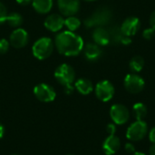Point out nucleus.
Here are the masks:
<instances>
[{
	"label": "nucleus",
	"mask_w": 155,
	"mask_h": 155,
	"mask_svg": "<svg viewBox=\"0 0 155 155\" xmlns=\"http://www.w3.org/2000/svg\"><path fill=\"white\" fill-rule=\"evenodd\" d=\"M54 45L61 54L75 56L83 51L84 45V40L80 35L67 30L61 32L55 36Z\"/></svg>",
	"instance_id": "obj_1"
},
{
	"label": "nucleus",
	"mask_w": 155,
	"mask_h": 155,
	"mask_svg": "<svg viewBox=\"0 0 155 155\" xmlns=\"http://www.w3.org/2000/svg\"><path fill=\"white\" fill-rule=\"evenodd\" d=\"M112 19V11L105 6L96 9L91 16L84 21L87 27H100L110 23Z\"/></svg>",
	"instance_id": "obj_2"
},
{
	"label": "nucleus",
	"mask_w": 155,
	"mask_h": 155,
	"mask_svg": "<svg viewBox=\"0 0 155 155\" xmlns=\"http://www.w3.org/2000/svg\"><path fill=\"white\" fill-rule=\"evenodd\" d=\"M54 43L49 37H41L35 42L32 46V52L35 58L45 60L48 58L54 51Z\"/></svg>",
	"instance_id": "obj_3"
},
{
	"label": "nucleus",
	"mask_w": 155,
	"mask_h": 155,
	"mask_svg": "<svg viewBox=\"0 0 155 155\" xmlns=\"http://www.w3.org/2000/svg\"><path fill=\"white\" fill-rule=\"evenodd\" d=\"M148 134L147 124L143 121H136L133 123L126 131V137L132 142H138L143 140Z\"/></svg>",
	"instance_id": "obj_4"
},
{
	"label": "nucleus",
	"mask_w": 155,
	"mask_h": 155,
	"mask_svg": "<svg viewBox=\"0 0 155 155\" xmlns=\"http://www.w3.org/2000/svg\"><path fill=\"white\" fill-rule=\"evenodd\" d=\"M54 77L62 85L66 86L74 83L75 79V73L71 65L63 64L55 69Z\"/></svg>",
	"instance_id": "obj_5"
},
{
	"label": "nucleus",
	"mask_w": 155,
	"mask_h": 155,
	"mask_svg": "<svg viewBox=\"0 0 155 155\" xmlns=\"http://www.w3.org/2000/svg\"><path fill=\"white\" fill-rule=\"evenodd\" d=\"M124 85L127 92L131 94H139L143 90L145 86V82L142 76L135 73H133L125 76Z\"/></svg>",
	"instance_id": "obj_6"
},
{
	"label": "nucleus",
	"mask_w": 155,
	"mask_h": 155,
	"mask_svg": "<svg viewBox=\"0 0 155 155\" xmlns=\"http://www.w3.org/2000/svg\"><path fill=\"white\" fill-rule=\"evenodd\" d=\"M110 117L113 120L114 124L123 125L129 121L130 112L125 105L115 104L110 109Z\"/></svg>",
	"instance_id": "obj_7"
},
{
	"label": "nucleus",
	"mask_w": 155,
	"mask_h": 155,
	"mask_svg": "<svg viewBox=\"0 0 155 155\" xmlns=\"http://www.w3.org/2000/svg\"><path fill=\"white\" fill-rule=\"evenodd\" d=\"M95 95L102 102L110 101L114 94V86L108 80H103L95 85Z\"/></svg>",
	"instance_id": "obj_8"
},
{
	"label": "nucleus",
	"mask_w": 155,
	"mask_h": 155,
	"mask_svg": "<svg viewBox=\"0 0 155 155\" xmlns=\"http://www.w3.org/2000/svg\"><path fill=\"white\" fill-rule=\"evenodd\" d=\"M34 94L39 101L44 103L53 102L56 96V93L54 89L47 84H37L34 88Z\"/></svg>",
	"instance_id": "obj_9"
},
{
	"label": "nucleus",
	"mask_w": 155,
	"mask_h": 155,
	"mask_svg": "<svg viewBox=\"0 0 155 155\" xmlns=\"http://www.w3.org/2000/svg\"><path fill=\"white\" fill-rule=\"evenodd\" d=\"M140 26H141V23L139 18L135 16H130L127 17L123 22L120 29L123 35L132 37L133 35L137 34V32L140 29Z\"/></svg>",
	"instance_id": "obj_10"
},
{
	"label": "nucleus",
	"mask_w": 155,
	"mask_h": 155,
	"mask_svg": "<svg viewBox=\"0 0 155 155\" xmlns=\"http://www.w3.org/2000/svg\"><path fill=\"white\" fill-rule=\"evenodd\" d=\"M59 11L65 16L74 15L80 9V0H57Z\"/></svg>",
	"instance_id": "obj_11"
},
{
	"label": "nucleus",
	"mask_w": 155,
	"mask_h": 155,
	"mask_svg": "<svg viewBox=\"0 0 155 155\" xmlns=\"http://www.w3.org/2000/svg\"><path fill=\"white\" fill-rule=\"evenodd\" d=\"M29 37L27 32L23 28H16L10 35L9 43L15 48H22L28 43Z\"/></svg>",
	"instance_id": "obj_12"
},
{
	"label": "nucleus",
	"mask_w": 155,
	"mask_h": 155,
	"mask_svg": "<svg viewBox=\"0 0 155 155\" xmlns=\"http://www.w3.org/2000/svg\"><path fill=\"white\" fill-rule=\"evenodd\" d=\"M64 25V19L58 14L49 15L45 20V26L51 32H58Z\"/></svg>",
	"instance_id": "obj_13"
},
{
	"label": "nucleus",
	"mask_w": 155,
	"mask_h": 155,
	"mask_svg": "<svg viewBox=\"0 0 155 155\" xmlns=\"http://www.w3.org/2000/svg\"><path fill=\"white\" fill-rule=\"evenodd\" d=\"M121 147V141L115 134L109 135L103 143V151L106 155L116 153Z\"/></svg>",
	"instance_id": "obj_14"
},
{
	"label": "nucleus",
	"mask_w": 155,
	"mask_h": 155,
	"mask_svg": "<svg viewBox=\"0 0 155 155\" xmlns=\"http://www.w3.org/2000/svg\"><path fill=\"white\" fill-rule=\"evenodd\" d=\"M83 50L85 58L91 62L97 61L102 56L103 54L100 45H98L95 43H88L87 45H84Z\"/></svg>",
	"instance_id": "obj_15"
},
{
	"label": "nucleus",
	"mask_w": 155,
	"mask_h": 155,
	"mask_svg": "<svg viewBox=\"0 0 155 155\" xmlns=\"http://www.w3.org/2000/svg\"><path fill=\"white\" fill-rule=\"evenodd\" d=\"M93 39L95 44L100 46L107 45L111 43L109 31L104 29L103 26L96 27L93 32Z\"/></svg>",
	"instance_id": "obj_16"
},
{
	"label": "nucleus",
	"mask_w": 155,
	"mask_h": 155,
	"mask_svg": "<svg viewBox=\"0 0 155 155\" xmlns=\"http://www.w3.org/2000/svg\"><path fill=\"white\" fill-rule=\"evenodd\" d=\"M34 9L39 14H47L53 7V0H32Z\"/></svg>",
	"instance_id": "obj_17"
},
{
	"label": "nucleus",
	"mask_w": 155,
	"mask_h": 155,
	"mask_svg": "<svg viewBox=\"0 0 155 155\" xmlns=\"http://www.w3.org/2000/svg\"><path fill=\"white\" fill-rule=\"evenodd\" d=\"M74 87L76 88V90L80 94H82L84 95L89 94L94 90V86H93L92 82L90 80L86 79V78H80V79H78L75 82Z\"/></svg>",
	"instance_id": "obj_18"
},
{
	"label": "nucleus",
	"mask_w": 155,
	"mask_h": 155,
	"mask_svg": "<svg viewBox=\"0 0 155 155\" xmlns=\"http://www.w3.org/2000/svg\"><path fill=\"white\" fill-rule=\"evenodd\" d=\"M133 111L136 121H143L146 117L148 112L146 105L143 103H136L135 104H134Z\"/></svg>",
	"instance_id": "obj_19"
},
{
	"label": "nucleus",
	"mask_w": 155,
	"mask_h": 155,
	"mask_svg": "<svg viewBox=\"0 0 155 155\" xmlns=\"http://www.w3.org/2000/svg\"><path fill=\"white\" fill-rule=\"evenodd\" d=\"M143 66H144V60L140 55L134 56L129 63V67H130L131 71L135 74L141 72L143 70Z\"/></svg>",
	"instance_id": "obj_20"
},
{
	"label": "nucleus",
	"mask_w": 155,
	"mask_h": 155,
	"mask_svg": "<svg viewBox=\"0 0 155 155\" xmlns=\"http://www.w3.org/2000/svg\"><path fill=\"white\" fill-rule=\"evenodd\" d=\"M64 25L67 27L68 31L74 32L75 30H77L80 27L81 21L79 18H77L74 15L66 16V18L64 19Z\"/></svg>",
	"instance_id": "obj_21"
},
{
	"label": "nucleus",
	"mask_w": 155,
	"mask_h": 155,
	"mask_svg": "<svg viewBox=\"0 0 155 155\" xmlns=\"http://www.w3.org/2000/svg\"><path fill=\"white\" fill-rule=\"evenodd\" d=\"M5 22L12 27H18L23 23V17L19 13H11L7 15Z\"/></svg>",
	"instance_id": "obj_22"
},
{
	"label": "nucleus",
	"mask_w": 155,
	"mask_h": 155,
	"mask_svg": "<svg viewBox=\"0 0 155 155\" xmlns=\"http://www.w3.org/2000/svg\"><path fill=\"white\" fill-rule=\"evenodd\" d=\"M109 31V35H110V40L111 42H114V44H119L121 43V39L123 36V34L121 32L120 27L118 26H114L112 27Z\"/></svg>",
	"instance_id": "obj_23"
},
{
	"label": "nucleus",
	"mask_w": 155,
	"mask_h": 155,
	"mask_svg": "<svg viewBox=\"0 0 155 155\" xmlns=\"http://www.w3.org/2000/svg\"><path fill=\"white\" fill-rule=\"evenodd\" d=\"M155 35V29H153V27H150V28H146L143 30V36L144 39L146 40H151L154 37Z\"/></svg>",
	"instance_id": "obj_24"
},
{
	"label": "nucleus",
	"mask_w": 155,
	"mask_h": 155,
	"mask_svg": "<svg viewBox=\"0 0 155 155\" xmlns=\"http://www.w3.org/2000/svg\"><path fill=\"white\" fill-rule=\"evenodd\" d=\"M7 15L8 14H7L6 7L5 6V5L3 3L0 2V24H3L5 22Z\"/></svg>",
	"instance_id": "obj_25"
},
{
	"label": "nucleus",
	"mask_w": 155,
	"mask_h": 155,
	"mask_svg": "<svg viewBox=\"0 0 155 155\" xmlns=\"http://www.w3.org/2000/svg\"><path fill=\"white\" fill-rule=\"evenodd\" d=\"M9 42L5 39V38H2L0 39V54H5L7 51H8V48H9Z\"/></svg>",
	"instance_id": "obj_26"
},
{
	"label": "nucleus",
	"mask_w": 155,
	"mask_h": 155,
	"mask_svg": "<svg viewBox=\"0 0 155 155\" xmlns=\"http://www.w3.org/2000/svg\"><path fill=\"white\" fill-rule=\"evenodd\" d=\"M106 131L107 133L109 134V135H113V134H115V132H116V126H115V124H109L106 127Z\"/></svg>",
	"instance_id": "obj_27"
},
{
	"label": "nucleus",
	"mask_w": 155,
	"mask_h": 155,
	"mask_svg": "<svg viewBox=\"0 0 155 155\" xmlns=\"http://www.w3.org/2000/svg\"><path fill=\"white\" fill-rule=\"evenodd\" d=\"M124 148H125V151L129 153H134L135 152V146L132 143H127Z\"/></svg>",
	"instance_id": "obj_28"
},
{
	"label": "nucleus",
	"mask_w": 155,
	"mask_h": 155,
	"mask_svg": "<svg viewBox=\"0 0 155 155\" xmlns=\"http://www.w3.org/2000/svg\"><path fill=\"white\" fill-rule=\"evenodd\" d=\"M149 140L151 143H155V126L153 127L149 132Z\"/></svg>",
	"instance_id": "obj_29"
},
{
	"label": "nucleus",
	"mask_w": 155,
	"mask_h": 155,
	"mask_svg": "<svg viewBox=\"0 0 155 155\" xmlns=\"http://www.w3.org/2000/svg\"><path fill=\"white\" fill-rule=\"evenodd\" d=\"M73 92H74V86L72 84L64 86V93L66 94H73Z\"/></svg>",
	"instance_id": "obj_30"
},
{
	"label": "nucleus",
	"mask_w": 155,
	"mask_h": 155,
	"mask_svg": "<svg viewBox=\"0 0 155 155\" xmlns=\"http://www.w3.org/2000/svg\"><path fill=\"white\" fill-rule=\"evenodd\" d=\"M150 25H151V27L155 29V11L152 13L150 16Z\"/></svg>",
	"instance_id": "obj_31"
},
{
	"label": "nucleus",
	"mask_w": 155,
	"mask_h": 155,
	"mask_svg": "<svg viewBox=\"0 0 155 155\" xmlns=\"http://www.w3.org/2000/svg\"><path fill=\"white\" fill-rule=\"evenodd\" d=\"M16 2L21 5H27L32 3V0H16Z\"/></svg>",
	"instance_id": "obj_32"
},
{
	"label": "nucleus",
	"mask_w": 155,
	"mask_h": 155,
	"mask_svg": "<svg viewBox=\"0 0 155 155\" xmlns=\"http://www.w3.org/2000/svg\"><path fill=\"white\" fill-rule=\"evenodd\" d=\"M149 154L150 155H155V143H153L150 149H149Z\"/></svg>",
	"instance_id": "obj_33"
},
{
	"label": "nucleus",
	"mask_w": 155,
	"mask_h": 155,
	"mask_svg": "<svg viewBox=\"0 0 155 155\" xmlns=\"http://www.w3.org/2000/svg\"><path fill=\"white\" fill-rule=\"evenodd\" d=\"M4 134H5V129H4L3 124L0 123V139L4 136Z\"/></svg>",
	"instance_id": "obj_34"
},
{
	"label": "nucleus",
	"mask_w": 155,
	"mask_h": 155,
	"mask_svg": "<svg viewBox=\"0 0 155 155\" xmlns=\"http://www.w3.org/2000/svg\"><path fill=\"white\" fill-rule=\"evenodd\" d=\"M133 155H146V154H145V153H141V152H134Z\"/></svg>",
	"instance_id": "obj_35"
},
{
	"label": "nucleus",
	"mask_w": 155,
	"mask_h": 155,
	"mask_svg": "<svg viewBox=\"0 0 155 155\" xmlns=\"http://www.w3.org/2000/svg\"><path fill=\"white\" fill-rule=\"evenodd\" d=\"M86 1H94V0H86Z\"/></svg>",
	"instance_id": "obj_36"
},
{
	"label": "nucleus",
	"mask_w": 155,
	"mask_h": 155,
	"mask_svg": "<svg viewBox=\"0 0 155 155\" xmlns=\"http://www.w3.org/2000/svg\"><path fill=\"white\" fill-rule=\"evenodd\" d=\"M67 155H73V154H67Z\"/></svg>",
	"instance_id": "obj_37"
},
{
	"label": "nucleus",
	"mask_w": 155,
	"mask_h": 155,
	"mask_svg": "<svg viewBox=\"0 0 155 155\" xmlns=\"http://www.w3.org/2000/svg\"><path fill=\"white\" fill-rule=\"evenodd\" d=\"M14 155H16V154H14Z\"/></svg>",
	"instance_id": "obj_38"
}]
</instances>
